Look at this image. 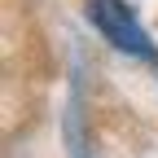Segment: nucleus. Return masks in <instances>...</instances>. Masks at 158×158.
Instances as JSON below:
<instances>
[{"label": "nucleus", "instance_id": "f257e3e1", "mask_svg": "<svg viewBox=\"0 0 158 158\" xmlns=\"http://www.w3.org/2000/svg\"><path fill=\"white\" fill-rule=\"evenodd\" d=\"M88 18H92V27L101 31L114 48H123V53H136V57H145V62H154V44H149V35L141 31V22L132 18V9L123 5V0H88Z\"/></svg>", "mask_w": 158, "mask_h": 158}]
</instances>
